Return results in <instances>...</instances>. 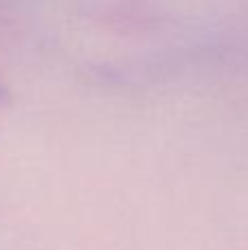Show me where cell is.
<instances>
[{
    "instance_id": "obj_1",
    "label": "cell",
    "mask_w": 248,
    "mask_h": 250,
    "mask_svg": "<svg viewBox=\"0 0 248 250\" xmlns=\"http://www.w3.org/2000/svg\"><path fill=\"white\" fill-rule=\"evenodd\" d=\"M9 104H11V92H9L7 83L0 79V108H7Z\"/></svg>"
}]
</instances>
